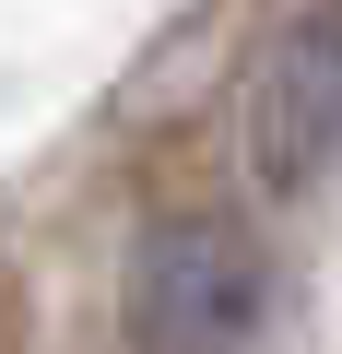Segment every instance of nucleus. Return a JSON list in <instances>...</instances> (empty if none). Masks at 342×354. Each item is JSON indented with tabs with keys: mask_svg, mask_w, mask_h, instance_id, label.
<instances>
[{
	"mask_svg": "<svg viewBox=\"0 0 342 354\" xmlns=\"http://www.w3.org/2000/svg\"><path fill=\"white\" fill-rule=\"evenodd\" d=\"M272 307V260L248 225L225 213H178L153 225L130 260V342L142 354H248Z\"/></svg>",
	"mask_w": 342,
	"mask_h": 354,
	"instance_id": "obj_1",
	"label": "nucleus"
},
{
	"mask_svg": "<svg viewBox=\"0 0 342 354\" xmlns=\"http://www.w3.org/2000/svg\"><path fill=\"white\" fill-rule=\"evenodd\" d=\"M236 142H248L260 201L319 189V165L342 153V0H307L272 24V48L248 59V95H236Z\"/></svg>",
	"mask_w": 342,
	"mask_h": 354,
	"instance_id": "obj_2",
	"label": "nucleus"
}]
</instances>
